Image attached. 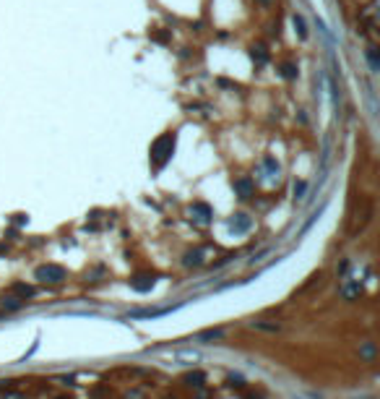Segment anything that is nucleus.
<instances>
[{"label": "nucleus", "instance_id": "1", "mask_svg": "<svg viewBox=\"0 0 380 399\" xmlns=\"http://www.w3.org/2000/svg\"><path fill=\"white\" fill-rule=\"evenodd\" d=\"M172 152H175V133H164L162 139H156L154 146H151V162L156 170H162L164 162L172 157Z\"/></svg>", "mask_w": 380, "mask_h": 399}, {"label": "nucleus", "instance_id": "2", "mask_svg": "<svg viewBox=\"0 0 380 399\" xmlns=\"http://www.w3.org/2000/svg\"><path fill=\"white\" fill-rule=\"evenodd\" d=\"M34 279H39L42 284H60L65 279V269L60 264H42L34 271Z\"/></svg>", "mask_w": 380, "mask_h": 399}, {"label": "nucleus", "instance_id": "3", "mask_svg": "<svg viewBox=\"0 0 380 399\" xmlns=\"http://www.w3.org/2000/svg\"><path fill=\"white\" fill-rule=\"evenodd\" d=\"M154 284H156V277H154V274H135V277L130 279V287H133L135 292H151Z\"/></svg>", "mask_w": 380, "mask_h": 399}, {"label": "nucleus", "instance_id": "4", "mask_svg": "<svg viewBox=\"0 0 380 399\" xmlns=\"http://www.w3.org/2000/svg\"><path fill=\"white\" fill-rule=\"evenodd\" d=\"M175 308H143V311H130L128 318H159V316H167Z\"/></svg>", "mask_w": 380, "mask_h": 399}, {"label": "nucleus", "instance_id": "5", "mask_svg": "<svg viewBox=\"0 0 380 399\" xmlns=\"http://www.w3.org/2000/svg\"><path fill=\"white\" fill-rule=\"evenodd\" d=\"M360 295H362V282H360V279L347 282V284L341 287V298H344V300H349V303H354L357 298H360Z\"/></svg>", "mask_w": 380, "mask_h": 399}, {"label": "nucleus", "instance_id": "6", "mask_svg": "<svg viewBox=\"0 0 380 399\" xmlns=\"http://www.w3.org/2000/svg\"><path fill=\"white\" fill-rule=\"evenodd\" d=\"M235 191H237L240 199H250L253 193H255V183H253L250 178H237L235 180Z\"/></svg>", "mask_w": 380, "mask_h": 399}, {"label": "nucleus", "instance_id": "7", "mask_svg": "<svg viewBox=\"0 0 380 399\" xmlns=\"http://www.w3.org/2000/svg\"><path fill=\"white\" fill-rule=\"evenodd\" d=\"M190 214H193L198 222H211V216H214V211H211V206H209V203H201V201H198V203H193V206H190Z\"/></svg>", "mask_w": 380, "mask_h": 399}, {"label": "nucleus", "instance_id": "8", "mask_svg": "<svg viewBox=\"0 0 380 399\" xmlns=\"http://www.w3.org/2000/svg\"><path fill=\"white\" fill-rule=\"evenodd\" d=\"M182 384L193 386V389H201V386L206 384V373H203V371H190V373L182 376Z\"/></svg>", "mask_w": 380, "mask_h": 399}, {"label": "nucleus", "instance_id": "9", "mask_svg": "<svg viewBox=\"0 0 380 399\" xmlns=\"http://www.w3.org/2000/svg\"><path fill=\"white\" fill-rule=\"evenodd\" d=\"M250 224H253V219H250L248 214H235V216H232V232H237V235L248 232Z\"/></svg>", "mask_w": 380, "mask_h": 399}, {"label": "nucleus", "instance_id": "10", "mask_svg": "<svg viewBox=\"0 0 380 399\" xmlns=\"http://www.w3.org/2000/svg\"><path fill=\"white\" fill-rule=\"evenodd\" d=\"M182 264H185V266H198V264H203V250H201V248L188 250L185 258H182Z\"/></svg>", "mask_w": 380, "mask_h": 399}, {"label": "nucleus", "instance_id": "11", "mask_svg": "<svg viewBox=\"0 0 380 399\" xmlns=\"http://www.w3.org/2000/svg\"><path fill=\"white\" fill-rule=\"evenodd\" d=\"M367 63H370L373 73H378V71H380V52H378L375 44H370V47H367Z\"/></svg>", "mask_w": 380, "mask_h": 399}, {"label": "nucleus", "instance_id": "12", "mask_svg": "<svg viewBox=\"0 0 380 399\" xmlns=\"http://www.w3.org/2000/svg\"><path fill=\"white\" fill-rule=\"evenodd\" d=\"M13 292L18 295V298H24V300H26V298H34V287H31V284H24V282H16V284H13Z\"/></svg>", "mask_w": 380, "mask_h": 399}, {"label": "nucleus", "instance_id": "13", "mask_svg": "<svg viewBox=\"0 0 380 399\" xmlns=\"http://www.w3.org/2000/svg\"><path fill=\"white\" fill-rule=\"evenodd\" d=\"M222 337H224V329H209V332L198 334V342H214V339H222Z\"/></svg>", "mask_w": 380, "mask_h": 399}, {"label": "nucleus", "instance_id": "14", "mask_svg": "<svg viewBox=\"0 0 380 399\" xmlns=\"http://www.w3.org/2000/svg\"><path fill=\"white\" fill-rule=\"evenodd\" d=\"M253 58H255L258 65H266L268 63V50L263 47V44H258V47H253Z\"/></svg>", "mask_w": 380, "mask_h": 399}, {"label": "nucleus", "instance_id": "15", "mask_svg": "<svg viewBox=\"0 0 380 399\" xmlns=\"http://www.w3.org/2000/svg\"><path fill=\"white\" fill-rule=\"evenodd\" d=\"M21 305H24V303H21V298H16V295H10V298H3V308H5V311H18Z\"/></svg>", "mask_w": 380, "mask_h": 399}, {"label": "nucleus", "instance_id": "16", "mask_svg": "<svg viewBox=\"0 0 380 399\" xmlns=\"http://www.w3.org/2000/svg\"><path fill=\"white\" fill-rule=\"evenodd\" d=\"M292 24H294V29H297L299 37L305 39V37H307V24H305V18H302V16H294V18H292Z\"/></svg>", "mask_w": 380, "mask_h": 399}, {"label": "nucleus", "instance_id": "17", "mask_svg": "<svg viewBox=\"0 0 380 399\" xmlns=\"http://www.w3.org/2000/svg\"><path fill=\"white\" fill-rule=\"evenodd\" d=\"M360 355H362L365 360H373V358H375V345H373V342H365V345L360 347Z\"/></svg>", "mask_w": 380, "mask_h": 399}, {"label": "nucleus", "instance_id": "18", "mask_svg": "<svg viewBox=\"0 0 380 399\" xmlns=\"http://www.w3.org/2000/svg\"><path fill=\"white\" fill-rule=\"evenodd\" d=\"M253 329H260V332H279V324H266V321H253Z\"/></svg>", "mask_w": 380, "mask_h": 399}, {"label": "nucleus", "instance_id": "19", "mask_svg": "<svg viewBox=\"0 0 380 399\" xmlns=\"http://www.w3.org/2000/svg\"><path fill=\"white\" fill-rule=\"evenodd\" d=\"M281 76L284 78H297V65L294 63H284L281 65Z\"/></svg>", "mask_w": 380, "mask_h": 399}, {"label": "nucleus", "instance_id": "20", "mask_svg": "<svg viewBox=\"0 0 380 399\" xmlns=\"http://www.w3.org/2000/svg\"><path fill=\"white\" fill-rule=\"evenodd\" d=\"M263 165L268 167V173H271V175H279V165L273 162V157H266V159H263Z\"/></svg>", "mask_w": 380, "mask_h": 399}, {"label": "nucleus", "instance_id": "21", "mask_svg": "<svg viewBox=\"0 0 380 399\" xmlns=\"http://www.w3.org/2000/svg\"><path fill=\"white\" fill-rule=\"evenodd\" d=\"M305 188H307V186L302 183V180H299V183H294V196H297V199H302V193H305Z\"/></svg>", "mask_w": 380, "mask_h": 399}, {"label": "nucleus", "instance_id": "22", "mask_svg": "<svg viewBox=\"0 0 380 399\" xmlns=\"http://www.w3.org/2000/svg\"><path fill=\"white\" fill-rule=\"evenodd\" d=\"M229 384H232V386H237V389H240V386H243V379H240V376L235 379V376H232V379H229Z\"/></svg>", "mask_w": 380, "mask_h": 399}, {"label": "nucleus", "instance_id": "23", "mask_svg": "<svg viewBox=\"0 0 380 399\" xmlns=\"http://www.w3.org/2000/svg\"><path fill=\"white\" fill-rule=\"evenodd\" d=\"M3 399H26V397H24V394H5Z\"/></svg>", "mask_w": 380, "mask_h": 399}, {"label": "nucleus", "instance_id": "24", "mask_svg": "<svg viewBox=\"0 0 380 399\" xmlns=\"http://www.w3.org/2000/svg\"><path fill=\"white\" fill-rule=\"evenodd\" d=\"M260 3H271V0H260Z\"/></svg>", "mask_w": 380, "mask_h": 399}, {"label": "nucleus", "instance_id": "25", "mask_svg": "<svg viewBox=\"0 0 380 399\" xmlns=\"http://www.w3.org/2000/svg\"><path fill=\"white\" fill-rule=\"evenodd\" d=\"M57 399H68V397H57Z\"/></svg>", "mask_w": 380, "mask_h": 399}]
</instances>
